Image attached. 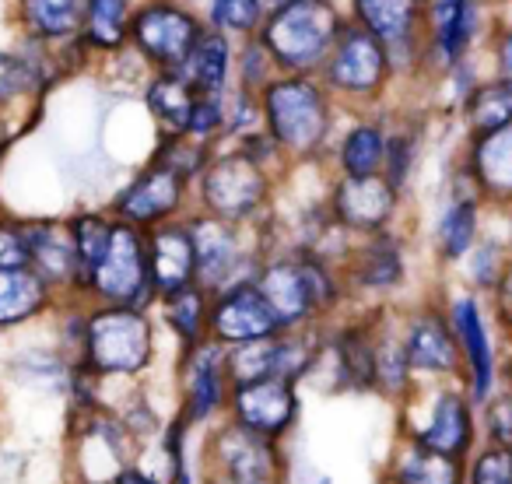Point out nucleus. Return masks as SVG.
Returning a JSON list of instances; mask_svg holds the SVG:
<instances>
[{"label": "nucleus", "mask_w": 512, "mask_h": 484, "mask_svg": "<svg viewBox=\"0 0 512 484\" xmlns=\"http://www.w3.org/2000/svg\"><path fill=\"white\" fill-rule=\"evenodd\" d=\"M344 25L348 22L330 0H295L264 18L260 43L267 46L278 71L309 78L313 71H323Z\"/></svg>", "instance_id": "1"}, {"label": "nucleus", "mask_w": 512, "mask_h": 484, "mask_svg": "<svg viewBox=\"0 0 512 484\" xmlns=\"http://www.w3.org/2000/svg\"><path fill=\"white\" fill-rule=\"evenodd\" d=\"M151 362V323L144 309L99 306L85 316L81 365L88 376H137Z\"/></svg>", "instance_id": "2"}, {"label": "nucleus", "mask_w": 512, "mask_h": 484, "mask_svg": "<svg viewBox=\"0 0 512 484\" xmlns=\"http://www.w3.org/2000/svg\"><path fill=\"white\" fill-rule=\"evenodd\" d=\"M271 141L285 155H313L330 134V106L323 88L302 74H281L260 95Z\"/></svg>", "instance_id": "3"}, {"label": "nucleus", "mask_w": 512, "mask_h": 484, "mask_svg": "<svg viewBox=\"0 0 512 484\" xmlns=\"http://www.w3.org/2000/svg\"><path fill=\"white\" fill-rule=\"evenodd\" d=\"M256 288L274 309L281 330H302L316 313L337 299V281L323 267L320 257H302V260H271L256 271Z\"/></svg>", "instance_id": "4"}, {"label": "nucleus", "mask_w": 512, "mask_h": 484, "mask_svg": "<svg viewBox=\"0 0 512 484\" xmlns=\"http://www.w3.org/2000/svg\"><path fill=\"white\" fill-rule=\"evenodd\" d=\"M88 295L102 302V306H130L144 309L155 299L148 271V235L141 228L127 225V221H113L109 232V246L102 253L99 267L88 278Z\"/></svg>", "instance_id": "5"}, {"label": "nucleus", "mask_w": 512, "mask_h": 484, "mask_svg": "<svg viewBox=\"0 0 512 484\" xmlns=\"http://www.w3.org/2000/svg\"><path fill=\"white\" fill-rule=\"evenodd\" d=\"M267 190H271V183H267L264 162L249 155L246 148L211 158L204 176H200V200H204L207 214L228 221V225L246 221L249 214L260 211L267 200Z\"/></svg>", "instance_id": "6"}, {"label": "nucleus", "mask_w": 512, "mask_h": 484, "mask_svg": "<svg viewBox=\"0 0 512 484\" xmlns=\"http://www.w3.org/2000/svg\"><path fill=\"white\" fill-rule=\"evenodd\" d=\"M200 36H204V29L197 18L169 0L144 4L141 11H134V22H130V39L158 67V74L183 71Z\"/></svg>", "instance_id": "7"}, {"label": "nucleus", "mask_w": 512, "mask_h": 484, "mask_svg": "<svg viewBox=\"0 0 512 484\" xmlns=\"http://www.w3.org/2000/svg\"><path fill=\"white\" fill-rule=\"evenodd\" d=\"M390 67V53L372 32H365L362 25H344L334 53L323 64V78L334 92L365 99V95H376L386 85Z\"/></svg>", "instance_id": "8"}, {"label": "nucleus", "mask_w": 512, "mask_h": 484, "mask_svg": "<svg viewBox=\"0 0 512 484\" xmlns=\"http://www.w3.org/2000/svg\"><path fill=\"white\" fill-rule=\"evenodd\" d=\"M186 225H190L193 253H197V285L207 295L256 281V274H249V260L242 253L239 232L228 221L204 214V218H193Z\"/></svg>", "instance_id": "9"}, {"label": "nucleus", "mask_w": 512, "mask_h": 484, "mask_svg": "<svg viewBox=\"0 0 512 484\" xmlns=\"http://www.w3.org/2000/svg\"><path fill=\"white\" fill-rule=\"evenodd\" d=\"M278 334H285V330H281L278 316H274V309L267 306V299L260 295V288L253 281L211 295L207 337L218 341L221 348H235V344L249 341H271Z\"/></svg>", "instance_id": "10"}, {"label": "nucleus", "mask_w": 512, "mask_h": 484, "mask_svg": "<svg viewBox=\"0 0 512 484\" xmlns=\"http://www.w3.org/2000/svg\"><path fill=\"white\" fill-rule=\"evenodd\" d=\"M232 421L264 439H281L299 418V393L295 383L285 379H256V383H239L228 393Z\"/></svg>", "instance_id": "11"}, {"label": "nucleus", "mask_w": 512, "mask_h": 484, "mask_svg": "<svg viewBox=\"0 0 512 484\" xmlns=\"http://www.w3.org/2000/svg\"><path fill=\"white\" fill-rule=\"evenodd\" d=\"M186 200V179H179L172 169L151 162L127 190L116 197L113 211L116 221H127V225L151 232L155 225H165L179 214Z\"/></svg>", "instance_id": "12"}, {"label": "nucleus", "mask_w": 512, "mask_h": 484, "mask_svg": "<svg viewBox=\"0 0 512 484\" xmlns=\"http://www.w3.org/2000/svg\"><path fill=\"white\" fill-rule=\"evenodd\" d=\"M211 463L218 474L239 477L249 484H278L281 481V456L274 439L249 432L242 425H225L211 439Z\"/></svg>", "instance_id": "13"}, {"label": "nucleus", "mask_w": 512, "mask_h": 484, "mask_svg": "<svg viewBox=\"0 0 512 484\" xmlns=\"http://www.w3.org/2000/svg\"><path fill=\"white\" fill-rule=\"evenodd\" d=\"M183 386H186V400L179 418L186 425H204V421H211L228 404L232 383H228V372H225V348L218 341L207 337L204 344L186 351Z\"/></svg>", "instance_id": "14"}, {"label": "nucleus", "mask_w": 512, "mask_h": 484, "mask_svg": "<svg viewBox=\"0 0 512 484\" xmlns=\"http://www.w3.org/2000/svg\"><path fill=\"white\" fill-rule=\"evenodd\" d=\"M446 320L456 334L463 362H467L470 400L484 407L491 400V393H495V355H491V337L481 306H477L474 295H460V299L449 302Z\"/></svg>", "instance_id": "15"}, {"label": "nucleus", "mask_w": 512, "mask_h": 484, "mask_svg": "<svg viewBox=\"0 0 512 484\" xmlns=\"http://www.w3.org/2000/svg\"><path fill=\"white\" fill-rule=\"evenodd\" d=\"M144 235H148V271L155 299H169V295L197 285V253H193L190 225L165 221Z\"/></svg>", "instance_id": "16"}, {"label": "nucleus", "mask_w": 512, "mask_h": 484, "mask_svg": "<svg viewBox=\"0 0 512 484\" xmlns=\"http://www.w3.org/2000/svg\"><path fill=\"white\" fill-rule=\"evenodd\" d=\"M477 428L474 414H470V397L456 390H442L439 397L428 404V414L418 428H411V442L432 453L453 456V460H467L474 449Z\"/></svg>", "instance_id": "17"}, {"label": "nucleus", "mask_w": 512, "mask_h": 484, "mask_svg": "<svg viewBox=\"0 0 512 484\" xmlns=\"http://www.w3.org/2000/svg\"><path fill=\"white\" fill-rule=\"evenodd\" d=\"M397 197L400 193L383 172L362 179L341 176V183L334 186V218L351 232H379L397 211Z\"/></svg>", "instance_id": "18"}, {"label": "nucleus", "mask_w": 512, "mask_h": 484, "mask_svg": "<svg viewBox=\"0 0 512 484\" xmlns=\"http://www.w3.org/2000/svg\"><path fill=\"white\" fill-rule=\"evenodd\" d=\"M404 351L407 365H411V376H456V365H460V344L449 327L446 313H418L411 320L404 334Z\"/></svg>", "instance_id": "19"}, {"label": "nucleus", "mask_w": 512, "mask_h": 484, "mask_svg": "<svg viewBox=\"0 0 512 484\" xmlns=\"http://www.w3.org/2000/svg\"><path fill=\"white\" fill-rule=\"evenodd\" d=\"M355 18L386 46L390 64H397V57H414L421 0H355Z\"/></svg>", "instance_id": "20"}, {"label": "nucleus", "mask_w": 512, "mask_h": 484, "mask_svg": "<svg viewBox=\"0 0 512 484\" xmlns=\"http://www.w3.org/2000/svg\"><path fill=\"white\" fill-rule=\"evenodd\" d=\"M25 242H29V267L46 285L78 288V250L71 225H53V221L25 225Z\"/></svg>", "instance_id": "21"}, {"label": "nucleus", "mask_w": 512, "mask_h": 484, "mask_svg": "<svg viewBox=\"0 0 512 484\" xmlns=\"http://www.w3.org/2000/svg\"><path fill=\"white\" fill-rule=\"evenodd\" d=\"M470 179L484 197L512 200V123L502 130L474 137Z\"/></svg>", "instance_id": "22"}, {"label": "nucleus", "mask_w": 512, "mask_h": 484, "mask_svg": "<svg viewBox=\"0 0 512 484\" xmlns=\"http://www.w3.org/2000/svg\"><path fill=\"white\" fill-rule=\"evenodd\" d=\"M432 46L446 67H456L467 53L481 22L477 0H432Z\"/></svg>", "instance_id": "23"}, {"label": "nucleus", "mask_w": 512, "mask_h": 484, "mask_svg": "<svg viewBox=\"0 0 512 484\" xmlns=\"http://www.w3.org/2000/svg\"><path fill=\"white\" fill-rule=\"evenodd\" d=\"M88 0H22V22L39 43H71L85 32Z\"/></svg>", "instance_id": "24"}, {"label": "nucleus", "mask_w": 512, "mask_h": 484, "mask_svg": "<svg viewBox=\"0 0 512 484\" xmlns=\"http://www.w3.org/2000/svg\"><path fill=\"white\" fill-rule=\"evenodd\" d=\"M50 292L53 288L32 267H0V330L43 313Z\"/></svg>", "instance_id": "25"}, {"label": "nucleus", "mask_w": 512, "mask_h": 484, "mask_svg": "<svg viewBox=\"0 0 512 484\" xmlns=\"http://www.w3.org/2000/svg\"><path fill=\"white\" fill-rule=\"evenodd\" d=\"M228 67H232V46H228V36H221L218 29H204V36L197 39L190 60H186V67L179 74H183L204 99H225Z\"/></svg>", "instance_id": "26"}, {"label": "nucleus", "mask_w": 512, "mask_h": 484, "mask_svg": "<svg viewBox=\"0 0 512 484\" xmlns=\"http://www.w3.org/2000/svg\"><path fill=\"white\" fill-rule=\"evenodd\" d=\"M197 102H200V92L179 71L176 74L162 71L148 85V109L155 113V120L169 130V137H179L190 130Z\"/></svg>", "instance_id": "27"}, {"label": "nucleus", "mask_w": 512, "mask_h": 484, "mask_svg": "<svg viewBox=\"0 0 512 484\" xmlns=\"http://www.w3.org/2000/svg\"><path fill=\"white\" fill-rule=\"evenodd\" d=\"M393 484H467V463L407 439V449L393 460Z\"/></svg>", "instance_id": "28"}, {"label": "nucleus", "mask_w": 512, "mask_h": 484, "mask_svg": "<svg viewBox=\"0 0 512 484\" xmlns=\"http://www.w3.org/2000/svg\"><path fill=\"white\" fill-rule=\"evenodd\" d=\"M162 313H165L169 330L179 337V341H183L186 351L207 341V323H211V295H207L200 285L183 288V292L162 299Z\"/></svg>", "instance_id": "29"}, {"label": "nucleus", "mask_w": 512, "mask_h": 484, "mask_svg": "<svg viewBox=\"0 0 512 484\" xmlns=\"http://www.w3.org/2000/svg\"><path fill=\"white\" fill-rule=\"evenodd\" d=\"M130 22H134L130 0H88L81 39L95 50H120L130 39Z\"/></svg>", "instance_id": "30"}, {"label": "nucleus", "mask_w": 512, "mask_h": 484, "mask_svg": "<svg viewBox=\"0 0 512 484\" xmlns=\"http://www.w3.org/2000/svg\"><path fill=\"white\" fill-rule=\"evenodd\" d=\"M477 204H481V193H467V197H453L449 207L439 218V250L446 260L467 257V250L477 239Z\"/></svg>", "instance_id": "31"}, {"label": "nucleus", "mask_w": 512, "mask_h": 484, "mask_svg": "<svg viewBox=\"0 0 512 484\" xmlns=\"http://www.w3.org/2000/svg\"><path fill=\"white\" fill-rule=\"evenodd\" d=\"M386 162V134L379 130V123H358L355 130H348L341 144V169L344 176L362 179V176H379Z\"/></svg>", "instance_id": "32"}, {"label": "nucleus", "mask_w": 512, "mask_h": 484, "mask_svg": "<svg viewBox=\"0 0 512 484\" xmlns=\"http://www.w3.org/2000/svg\"><path fill=\"white\" fill-rule=\"evenodd\" d=\"M467 120L477 137L502 130L512 123V81H488V85L470 88L467 95Z\"/></svg>", "instance_id": "33"}, {"label": "nucleus", "mask_w": 512, "mask_h": 484, "mask_svg": "<svg viewBox=\"0 0 512 484\" xmlns=\"http://www.w3.org/2000/svg\"><path fill=\"white\" fill-rule=\"evenodd\" d=\"M351 278L362 288H393L404 278V257H400V246L386 235H376V239L358 253L355 271Z\"/></svg>", "instance_id": "34"}, {"label": "nucleus", "mask_w": 512, "mask_h": 484, "mask_svg": "<svg viewBox=\"0 0 512 484\" xmlns=\"http://www.w3.org/2000/svg\"><path fill=\"white\" fill-rule=\"evenodd\" d=\"M109 232H113V221L102 218V214H81V218H74L71 235H74V250H78V288H88V278L95 274L102 253L109 246Z\"/></svg>", "instance_id": "35"}, {"label": "nucleus", "mask_w": 512, "mask_h": 484, "mask_svg": "<svg viewBox=\"0 0 512 484\" xmlns=\"http://www.w3.org/2000/svg\"><path fill=\"white\" fill-rule=\"evenodd\" d=\"M211 25L228 36V32H239V36H253L260 25H264V11L256 0H214L211 4Z\"/></svg>", "instance_id": "36"}, {"label": "nucleus", "mask_w": 512, "mask_h": 484, "mask_svg": "<svg viewBox=\"0 0 512 484\" xmlns=\"http://www.w3.org/2000/svg\"><path fill=\"white\" fill-rule=\"evenodd\" d=\"M39 85V64L18 53H0V106L29 95Z\"/></svg>", "instance_id": "37"}, {"label": "nucleus", "mask_w": 512, "mask_h": 484, "mask_svg": "<svg viewBox=\"0 0 512 484\" xmlns=\"http://www.w3.org/2000/svg\"><path fill=\"white\" fill-rule=\"evenodd\" d=\"M274 71H278V67H274L267 46L260 43V36L249 39V43H246V57H242V64H239V92L264 95L267 85L274 81Z\"/></svg>", "instance_id": "38"}, {"label": "nucleus", "mask_w": 512, "mask_h": 484, "mask_svg": "<svg viewBox=\"0 0 512 484\" xmlns=\"http://www.w3.org/2000/svg\"><path fill=\"white\" fill-rule=\"evenodd\" d=\"M467 484H512V449L488 446L467 463Z\"/></svg>", "instance_id": "39"}, {"label": "nucleus", "mask_w": 512, "mask_h": 484, "mask_svg": "<svg viewBox=\"0 0 512 484\" xmlns=\"http://www.w3.org/2000/svg\"><path fill=\"white\" fill-rule=\"evenodd\" d=\"M411 162H414V137L411 134H397L386 137V162H383V176L390 179L393 190H404L407 176H411Z\"/></svg>", "instance_id": "40"}, {"label": "nucleus", "mask_w": 512, "mask_h": 484, "mask_svg": "<svg viewBox=\"0 0 512 484\" xmlns=\"http://www.w3.org/2000/svg\"><path fill=\"white\" fill-rule=\"evenodd\" d=\"M484 435H488V446L512 449V393L491 397L484 404Z\"/></svg>", "instance_id": "41"}, {"label": "nucleus", "mask_w": 512, "mask_h": 484, "mask_svg": "<svg viewBox=\"0 0 512 484\" xmlns=\"http://www.w3.org/2000/svg\"><path fill=\"white\" fill-rule=\"evenodd\" d=\"M0 267H29V242L25 225L0 221Z\"/></svg>", "instance_id": "42"}, {"label": "nucleus", "mask_w": 512, "mask_h": 484, "mask_svg": "<svg viewBox=\"0 0 512 484\" xmlns=\"http://www.w3.org/2000/svg\"><path fill=\"white\" fill-rule=\"evenodd\" d=\"M502 271H505V264L495 257V246L484 242L481 250H474V264H470V278H474V285L495 288L498 278H502Z\"/></svg>", "instance_id": "43"}, {"label": "nucleus", "mask_w": 512, "mask_h": 484, "mask_svg": "<svg viewBox=\"0 0 512 484\" xmlns=\"http://www.w3.org/2000/svg\"><path fill=\"white\" fill-rule=\"evenodd\" d=\"M495 292V313H498V323H502L505 330H512V264H505L502 278H498V285L491 288Z\"/></svg>", "instance_id": "44"}, {"label": "nucleus", "mask_w": 512, "mask_h": 484, "mask_svg": "<svg viewBox=\"0 0 512 484\" xmlns=\"http://www.w3.org/2000/svg\"><path fill=\"white\" fill-rule=\"evenodd\" d=\"M495 64H498V78L512 81V29L498 36V43H495Z\"/></svg>", "instance_id": "45"}, {"label": "nucleus", "mask_w": 512, "mask_h": 484, "mask_svg": "<svg viewBox=\"0 0 512 484\" xmlns=\"http://www.w3.org/2000/svg\"><path fill=\"white\" fill-rule=\"evenodd\" d=\"M109 484H158V481H151V477H144L141 470H130V467H127V470H123V474H116Z\"/></svg>", "instance_id": "46"}, {"label": "nucleus", "mask_w": 512, "mask_h": 484, "mask_svg": "<svg viewBox=\"0 0 512 484\" xmlns=\"http://www.w3.org/2000/svg\"><path fill=\"white\" fill-rule=\"evenodd\" d=\"M260 4V11H264V18L267 15H274V11H281L285 4H295V0H256Z\"/></svg>", "instance_id": "47"}, {"label": "nucleus", "mask_w": 512, "mask_h": 484, "mask_svg": "<svg viewBox=\"0 0 512 484\" xmlns=\"http://www.w3.org/2000/svg\"><path fill=\"white\" fill-rule=\"evenodd\" d=\"M207 484H249V481H239V477H228V474H218V470H211Z\"/></svg>", "instance_id": "48"}, {"label": "nucleus", "mask_w": 512, "mask_h": 484, "mask_svg": "<svg viewBox=\"0 0 512 484\" xmlns=\"http://www.w3.org/2000/svg\"><path fill=\"white\" fill-rule=\"evenodd\" d=\"M0 137H4V123H0Z\"/></svg>", "instance_id": "49"}]
</instances>
